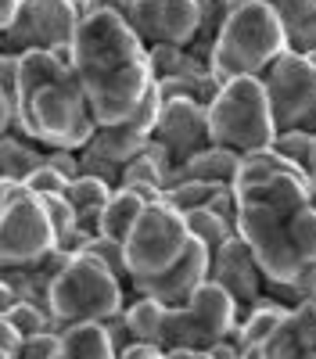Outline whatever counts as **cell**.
Returning <instances> with one entry per match:
<instances>
[{"mask_svg": "<svg viewBox=\"0 0 316 359\" xmlns=\"http://www.w3.org/2000/svg\"><path fill=\"white\" fill-rule=\"evenodd\" d=\"M270 8L280 22L284 47L291 54L316 50V0H270Z\"/></svg>", "mask_w": 316, "mask_h": 359, "instance_id": "cell-20", "label": "cell"}, {"mask_svg": "<svg viewBox=\"0 0 316 359\" xmlns=\"http://www.w3.org/2000/svg\"><path fill=\"white\" fill-rule=\"evenodd\" d=\"M259 79H263L277 133H316V65L305 54L284 50Z\"/></svg>", "mask_w": 316, "mask_h": 359, "instance_id": "cell-9", "label": "cell"}, {"mask_svg": "<svg viewBox=\"0 0 316 359\" xmlns=\"http://www.w3.org/2000/svg\"><path fill=\"white\" fill-rule=\"evenodd\" d=\"M123 320L130 327V338L133 341H148V345H158L162 348V320H165V306H158L155 298H144V294H133L126 309H123Z\"/></svg>", "mask_w": 316, "mask_h": 359, "instance_id": "cell-26", "label": "cell"}, {"mask_svg": "<svg viewBox=\"0 0 316 359\" xmlns=\"http://www.w3.org/2000/svg\"><path fill=\"white\" fill-rule=\"evenodd\" d=\"M54 359H115L104 323H79L62 331V345H57Z\"/></svg>", "mask_w": 316, "mask_h": 359, "instance_id": "cell-25", "label": "cell"}, {"mask_svg": "<svg viewBox=\"0 0 316 359\" xmlns=\"http://www.w3.org/2000/svg\"><path fill=\"white\" fill-rule=\"evenodd\" d=\"M209 115V140L234 155H252L273 144L277 126L270 115V101L263 79H230L205 108Z\"/></svg>", "mask_w": 316, "mask_h": 359, "instance_id": "cell-6", "label": "cell"}, {"mask_svg": "<svg viewBox=\"0 0 316 359\" xmlns=\"http://www.w3.org/2000/svg\"><path fill=\"white\" fill-rule=\"evenodd\" d=\"M305 57H309V62H312V65H316V50H312V54H305Z\"/></svg>", "mask_w": 316, "mask_h": 359, "instance_id": "cell-50", "label": "cell"}, {"mask_svg": "<svg viewBox=\"0 0 316 359\" xmlns=\"http://www.w3.org/2000/svg\"><path fill=\"white\" fill-rule=\"evenodd\" d=\"M83 255L97 259V262H101L104 269H111V273L119 277V280H126V259H123V245H119V241H108V237L94 233L90 241H86Z\"/></svg>", "mask_w": 316, "mask_h": 359, "instance_id": "cell-33", "label": "cell"}, {"mask_svg": "<svg viewBox=\"0 0 316 359\" xmlns=\"http://www.w3.org/2000/svg\"><path fill=\"white\" fill-rule=\"evenodd\" d=\"M284 33L270 4H248L226 11L212 54H209V72L219 83L230 79H259L277 57L284 54Z\"/></svg>", "mask_w": 316, "mask_h": 359, "instance_id": "cell-3", "label": "cell"}, {"mask_svg": "<svg viewBox=\"0 0 316 359\" xmlns=\"http://www.w3.org/2000/svg\"><path fill=\"white\" fill-rule=\"evenodd\" d=\"M57 345H62V334H57V331L33 334V338L22 341V348H18L15 359H54L57 355Z\"/></svg>", "mask_w": 316, "mask_h": 359, "instance_id": "cell-36", "label": "cell"}, {"mask_svg": "<svg viewBox=\"0 0 316 359\" xmlns=\"http://www.w3.org/2000/svg\"><path fill=\"white\" fill-rule=\"evenodd\" d=\"M15 101L0 90V137H8V133H15Z\"/></svg>", "mask_w": 316, "mask_h": 359, "instance_id": "cell-41", "label": "cell"}, {"mask_svg": "<svg viewBox=\"0 0 316 359\" xmlns=\"http://www.w3.org/2000/svg\"><path fill=\"white\" fill-rule=\"evenodd\" d=\"M284 313H287V306L273 302V298L266 294L259 306H252L248 313H241V320H238V331L230 334V338H234L241 348H263V345L270 341V334L280 327Z\"/></svg>", "mask_w": 316, "mask_h": 359, "instance_id": "cell-23", "label": "cell"}, {"mask_svg": "<svg viewBox=\"0 0 316 359\" xmlns=\"http://www.w3.org/2000/svg\"><path fill=\"white\" fill-rule=\"evenodd\" d=\"M148 208L140 194H133L130 187H115L108 205L101 208V219H97V233L108 237V241H126V233L133 230V223L140 219V212Z\"/></svg>", "mask_w": 316, "mask_h": 359, "instance_id": "cell-21", "label": "cell"}, {"mask_svg": "<svg viewBox=\"0 0 316 359\" xmlns=\"http://www.w3.org/2000/svg\"><path fill=\"white\" fill-rule=\"evenodd\" d=\"M126 280L90 255H72L47 291V313L57 334L79 323H108L126 309Z\"/></svg>", "mask_w": 316, "mask_h": 359, "instance_id": "cell-4", "label": "cell"}, {"mask_svg": "<svg viewBox=\"0 0 316 359\" xmlns=\"http://www.w3.org/2000/svg\"><path fill=\"white\" fill-rule=\"evenodd\" d=\"M223 187H212V184H194V180H177V184H169L162 201H169L177 212H198V208H209L212 198L219 194Z\"/></svg>", "mask_w": 316, "mask_h": 359, "instance_id": "cell-30", "label": "cell"}, {"mask_svg": "<svg viewBox=\"0 0 316 359\" xmlns=\"http://www.w3.org/2000/svg\"><path fill=\"white\" fill-rule=\"evenodd\" d=\"M248 4H270V0H223V8H226V11H234V8H248Z\"/></svg>", "mask_w": 316, "mask_h": 359, "instance_id": "cell-46", "label": "cell"}, {"mask_svg": "<svg viewBox=\"0 0 316 359\" xmlns=\"http://www.w3.org/2000/svg\"><path fill=\"white\" fill-rule=\"evenodd\" d=\"M43 165H50L54 172H62L69 184L76 176H83L79 169V151H43Z\"/></svg>", "mask_w": 316, "mask_h": 359, "instance_id": "cell-38", "label": "cell"}, {"mask_svg": "<svg viewBox=\"0 0 316 359\" xmlns=\"http://www.w3.org/2000/svg\"><path fill=\"white\" fill-rule=\"evenodd\" d=\"M151 76L158 79H177V76H194V72H209V62L198 57L191 47H151L148 50Z\"/></svg>", "mask_w": 316, "mask_h": 359, "instance_id": "cell-27", "label": "cell"}, {"mask_svg": "<svg viewBox=\"0 0 316 359\" xmlns=\"http://www.w3.org/2000/svg\"><path fill=\"white\" fill-rule=\"evenodd\" d=\"M22 187L33 194V198H47V194H65V191H69V180H65L62 172H54L50 165H40Z\"/></svg>", "mask_w": 316, "mask_h": 359, "instance_id": "cell-35", "label": "cell"}, {"mask_svg": "<svg viewBox=\"0 0 316 359\" xmlns=\"http://www.w3.org/2000/svg\"><path fill=\"white\" fill-rule=\"evenodd\" d=\"M69 69L97 130L126 123L155 94L148 47L119 15H83L69 50Z\"/></svg>", "mask_w": 316, "mask_h": 359, "instance_id": "cell-2", "label": "cell"}, {"mask_svg": "<svg viewBox=\"0 0 316 359\" xmlns=\"http://www.w3.org/2000/svg\"><path fill=\"white\" fill-rule=\"evenodd\" d=\"M40 205H43V212H47V219H50L54 245H57V237H65L69 230H76V226H79L76 208L69 205V198H65V194H47V198H40Z\"/></svg>", "mask_w": 316, "mask_h": 359, "instance_id": "cell-34", "label": "cell"}, {"mask_svg": "<svg viewBox=\"0 0 316 359\" xmlns=\"http://www.w3.org/2000/svg\"><path fill=\"white\" fill-rule=\"evenodd\" d=\"M201 11H212V8H223V0H198Z\"/></svg>", "mask_w": 316, "mask_h": 359, "instance_id": "cell-48", "label": "cell"}, {"mask_svg": "<svg viewBox=\"0 0 316 359\" xmlns=\"http://www.w3.org/2000/svg\"><path fill=\"white\" fill-rule=\"evenodd\" d=\"M312 187H316V172H312Z\"/></svg>", "mask_w": 316, "mask_h": 359, "instance_id": "cell-53", "label": "cell"}, {"mask_svg": "<svg viewBox=\"0 0 316 359\" xmlns=\"http://www.w3.org/2000/svg\"><path fill=\"white\" fill-rule=\"evenodd\" d=\"M111 191H115V187H108L104 180H94V176H76L72 184H69L65 198H69V205L76 208V219H79V226H83V230L97 233L101 208L108 205Z\"/></svg>", "mask_w": 316, "mask_h": 359, "instance_id": "cell-24", "label": "cell"}, {"mask_svg": "<svg viewBox=\"0 0 316 359\" xmlns=\"http://www.w3.org/2000/svg\"><path fill=\"white\" fill-rule=\"evenodd\" d=\"M238 233L266 277V294L295 309L316 302V187L305 172H280L234 187Z\"/></svg>", "mask_w": 316, "mask_h": 359, "instance_id": "cell-1", "label": "cell"}, {"mask_svg": "<svg viewBox=\"0 0 316 359\" xmlns=\"http://www.w3.org/2000/svg\"><path fill=\"white\" fill-rule=\"evenodd\" d=\"M126 25L144 47H191L201 29L198 0H137Z\"/></svg>", "mask_w": 316, "mask_h": 359, "instance_id": "cell-12", "label": "cell"}, {"mask_svg": "<svg viewBox=\"0 0 316 359\" xmlns=\"http://www.w3.org/2000/svg\"><path fill=\"white\" fill-rule=\"evenodd\" d=\"M263 359H316V302L287 309L263 345Z\"/></svg>", "mask_w": 316, "mask_h": 359, "instance_id": "cell-17", "label": "cell"}, {"mask_svg": "<svg viewBox=\"0 0 316 359\" xmlns=\"http://www.w3.org/2000/svg\"><path fill=\"white\" fill-rule=\"evenodd\" d=\"M238 165H241V155L226 151V147H201L198 155H191L177 172L169 176V184H177V180H194V184H212V187H234L238 180Z\"/></svg>", "mask_w": 316, "mask_h": 359, "instance_id": "cell-19", "label": "cell"}, {"mask_svg": "<svg viewBox=\"0 0 316 359\" xmlns=\"http://www.w3.org/2000/svg\"><path fill=\"white\" fill-rule=\"evenodd\" d=\"M15 130L47 151H83L90 137L97 133V123L86 97L76 83V76H65L43 90H36L18 111H15Z\"/></svg>", "mask_w": 316, "mask_h": 359, "instance_id": "cell-5", "label": "cell"}, {"mask_svg": "<svg viewBox=\"0 0 316 359\" xmlns=\"http://www.w3.org/2000/svg\"><path fill=\"white\" fill-rule=\"evenodd\" d=\"M8 198H11V184H4V180H0V208L8 205Z\"/></svg>", "mask_w": 316, "mask_h": 359, "instance_id": "cell-47", "label": "cell"}, {"mask_svg": "<svg viewBox=\"0 0 316 359\" xmlns=\"http://www.w3.org/2000/svg\"><path fill=\"white\" fill-rule=\"evenodd\" d=\"M40 165H43V151L33 140H25L18 130L0 137V180H4V184L22 187Z\"/></svg>", "mask_w": 316, "mask_h": 359, "instance_id": "cell-22", "label": "cell"}, {"mask_svg": "<svg viewBox=\"0 0 316 359\" xmlns=\"http://www.w3.org/2000/svg\"><path fill=\"white\" fill-rule=\"evenodd\" d=\"M158 108H162V101H158V94H151L148 101L140 104V111L130 115L126 123H119V126H101V130L90 137V144L83 147V155L101 158V162H108V165H115V169H123L126 162H133L144 147L155 140Z\"/></svg>", "mask_w": 316, "mask_h": 359, "instance_id": "cell-14", "label": "cell"}, {"mask_svg": "<svg viewBox=\"0 0 316 359\" xmlns=\"http://www.w3.org/2000/svg\"><path fill=\"white\" fill-rule=\"evenodd\" d=\"M191 248V233L184 212H177L169 201H151L133 223V230L123 241V259H126V284H148L172 269Z\"/></svg>", "mask_w": 316, "mask_h": 359, "instance_id": "cell-7", "label": "cell"}, {"mask_svg": "<svg viewBox=\"0 0 316 359\" xmlns=\"http://www.w3.org/2000/svg\"><path fill=\"white\" fill-rule=\"evenodd\" d=\"M79 4H83V0H76V8H79Z\"/></svg>", "mask_w": 316, "mask_h": 359, "instance_id": "cell-54", "label": "cell"}, {"mask_svg": "<svg viewBox=\"0 0 316 359\" xmlns=\"http://www.w3.org/2000/svg\"><path fill=\"white\" fill-rule=\"evenodd\" d=\"M15 86H18V54L0 50V90L15 101Z\"/></svg>", "mask_w": 316, "mask_h": 359, "instance_id": "cell-39", "label": "cell"}, {"mask_svg": "<svg viewBox=\"0 0 316 359\" xmlns=\"http://www.w3.org/2000/svg\"><path fill=\"white\" fill-rule=\"evenodd\" d=\"M184 219H187V233H191V241L205 245V248H209V255L226 241V237H234V233H238V226L230 223V219H223L219 212H212V208H198V212H187Z\"/></svg>", "mask_w": 316, "mask_h": 359, "instance_id": "cell-29", "label": "cell"}, {"mask_svg": "<svg viewBox=\"0 0 316 359\" xmlns=\"http://www.w3.org/2000/svg\"><path fill=\"white\" fill-rule=\"evenodd\" d=\"M137 0H83L79 4V15H119L123 22L130 18Z\"/></svg>", "mask_w": 316, "mask_h": 359, "instance_id": "cell-37", "label": "cell"}, {"mask_svg": "<svg viewBox=\"0 0 316 359\" xmlns=\"http://www.w3.org/2000/svg\"><path fill=\"white\" fill-rule=\"evenodd\" d=\"M0 359H11V355H4V352H0Z\"/></svg>", "mask_w": 316, "mask_h": 359, "instance_id": "cell-52", "label": "cell"}, {"mask_svg": "<svg viewBox=\"0 0 316 359\" xmlns=\"http://www.w3.org/2000/svg\"><path fill=\"white\" fill-rule=\"evenodd\" d=\"M270 147H273L280 158H287L291 165H298V169L312 180V133H298V130H291V133H277Z\"/></svg>", "mask_w": 316, "mask_h": 359, "instance_id": "cell-31", "label": "cell"}, {"mask_svg": "<svg viewBox=\"0 0 316 359\" xmlns=\"http://www.w3.org/2000/svg\"><path fill=\"white\" fill-rule=\"evenodd\" d=\"M15 302H22L18 291H15V284H11L4 273H0V316H8V309H11Z\"/></svg>", "mask_w": 316, "mask_h": 359, "instance_id": "cell-43", "label": "cell"}, {"mask_svg": "<svg viewBox=\"0 0 316 359\" xmlns=\"http://www.w3.org/2000/svg\"><path fill=\"white\" fill-rule=\"evenodd\" d=\"M155 144H162L169 158H172V172H177L191 155H198L201 147H209V115L198 101H162L158 108V123H155Z\"/></svg>", "mask_w": 316, "mask_h": 359, "instance_id": "cell-15", "label": "cell"}, {"mask_svg": "<svg viewBox=\"0 0 316 359\" xmlns=\"http://www.w3.org/2000/svg\"><path fill=\"white\" fill-rule=\"evenodd\" d=\"M8 323L15 327L22 338H33V334L54 331L50 313H47V306H40V302H15V306L8 309Z\"/></svg>", "mask_w": 316, "mask_h": 359, "instance_id": "cell-32", "label": "cell"}, {"mask_svg": "<svg viewBox=\"0 0 316 359\" xmlns=\"http://www.w3.org/2000/svg\"><path fill=\"white\" fill-rule=\"evenodd\" d=\"M209 266H212L209 248L198 245V241H191L187 255H184L177 266L165 269L162 277H155V280H148V284H137L133 294L155 298V302L165 306V309H180V306L191 302L194 291H198L201 284H209Z\"/></svg>", "mask_w": 316, "mask_h": 359, "instance_id": "cell-16", "label": "cell"}, {"mask_svg": "<svg viewBox=\"0 0 316 359\" xmlns=\"http://www.w3.org/2000/svg\"><path fill=\"white\" fill-rule=\"evenodd\" d=\"M165 359H212V352H198V348H172Z\"/></svg>", "mask_w": 316, "mask_h": 359, "instance_id": "cell-45", "label": "cell"}, {"mask_svg": "<svg viewBox=\"0 0 316 359\" xmlns=\"http://www.w3.org/2000/svg\"><path fill=\"white\" fill-rule=\"evenodd\" d=\"M280 172H302L298 165H291L287 158H280L273 147H263V151H252V155H241V165H238V180L234 187H248V184H263L270 176H280Z\"/></svg>", "mask_w": 316, "mask_h": 359, "instance_id": "cell-28", "label": "cell"}, {"mask_svg": "<svg viewBox=\"0 0 316 359\" xmlns=\"http://www.w3.org/2000/svg\"><path fill=\"white\" fill-rule=\"evenodd\" d=\"M238 320L241 309L234 306L219 284H201L194 291V298L180 309H165L162 320V352L172 348H198V352H209L219 341H226L230 334L238 331Z\"/></svg>", "mask_w": 316, "mask_h": 359, "instance_id": "cell-8", "label": "cell"}, {"mask_svg": "<svg viewBox=\"0 0 316 359\" xmlns=\"http://www.w3.org/2000/svg\"><path fill=\"white\" fill-rule=\"evenodd\" d=\"M54 252V230L40 198L25 187H11L8 205L0 208V273L29 269Z\"/></svg>", "mask_w": 316, "mask_h": 359, "instance_id": "cell-10", "label": "cell"}, {"mask_svg": "<svg viewBox=\"0 0 316 359\" xmlns=\"http://www.w3.org/2000/svg\"><path fill=\"white\" fill-rule=\"evenodd\" d=\"M18 8H22V0H0V36H4L8 29H11V22H15Z\"/></svg>", "mask_w": 316, "mask_h": 359, "instance_id": "cell-44", "label": "cell"}, {"mask_svg": "<svg viewBox=\"0 0 316 359\" xmlns=\"http://www.w3.org/2000/svg\"><path fill=\"white\" fill-rule=\"evenodd\" d=\"M22 341H25V338H22V334L15 331V327L8 323V316H0V352L15 359V355H18V348H22Z\"/></svg>", "mask_w": 316, "mask_h": 359, "instance_id": "cell-40", "label": "cell"}, {"mask_svg": "<svg viewBox=\"0 0 316 359\" xmlns=\"http://www.w3.org/2000/svg\"><path fill=\"white\" fill-rule=\"evenodd\" d=\"M72 76L69 57L65 54H50V50H25L18 54V86H15V111L36 94V90Z\"/></svg>", "mask_w": 316, "mask_h": 359, "instance_id": "cell-18", "label": "cell"}, {"mask_svg": "<svg viewBox=\"0 0 316 359\" xmlns=\"http://www.w3.org/2000/svg\"><path fill=\"white\" fill-rule=\"evenodd\" d=\"M151 359H165V352H158V355H151Z\"/></svg>", "mask_w": 316, "mask_h": 359, "instance_id": "cell-51", "label": "cell"}, {"mask_svg": "<svg viewBox=\"0 0 316 359\" xmlns=\"http://www.w3.org/2000/svg\"><path fill=\"white\" fill-rule=\"evenodd\" d=\"M209 280L219 284L230 298H234V306L241 313H248L252 306H259L266 298V277H263V269H259L252 248L241 241V233L226 237V241L212 252Z\"/></svg>", "mask_w": 316, "mask_h": 359, "instance_id": "cell-13", "label": "cell"}, {"mask_svg": "<svg viewBox=\"0 0 316 359\" xmlns=\"http://www.w3.org/2000/svg\"><path fill=\"white\" fill-rule=\"evenodd\" d=\"M162 348L158 345H148V341H130L119 355H115V359H151V355H158Z\"/></svg>", "mask_w": 316, "mask_h": 359, "instance_id": "cell-42", "label": "cell"}, {"mask_svg": "<svg viewBox=\"0 0 316 359\" xmlns=\"http://www.w3.org/2000/svg\"><path fill=\"white\" fill-rule=\"evenodd\" d=\"M241 359H263V348H245Z\"/></svg>", "mask_w": 316, "mask_h": 359, "instance_id": "cell-49", "label": "cell"}, {"mask_svg": "<svg viewBox=\"0 0 316 359\" xmlns=\"http://www.w3.org/2000/svg\"><path fill=\"white\" fill-rule=\"evenodd\" d=\"M79 22L83 15L76 8V0H22L11 29L0 36V50L8 54L50 50V54L69 57Z\"/></svg>", "mask_w": 316, "mask_h": 359, "instance_id": "cell-11", "label": "cell"}]
</instances>
